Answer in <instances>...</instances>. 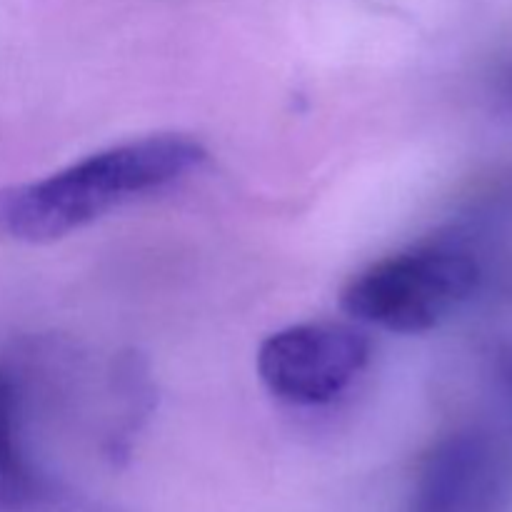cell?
<instances>
[{
    "mask_svg": "<svg viewBox=\"0 0 512 512\" xmlns=\"http://www.w3.org/2000/svg\"><path fill=\"white\" fill-rule=\"evenodd\" d=\"M208 158L190 135L160 133L88 155L30 183L0 188V238L45 245L95 223L110 210L173 185Z\"/></svg>",
    "mask_w": 512,
    "mask_h": 512,
    "instance_id": "cell-1",
    "label": "cell"
},
{
    "mask_svg": "<svg viewBox=\"0 0 512 512\" xmlns=\"http://www.w3.org/2000/svg\"><path fill=\"white\" fill-rule=\"evenodd\" d=\"M483 283L478 255L460 243H425L360 270L340 305L358 323L400 335L438 328Z\"/></svg>",
    "mask_w": 512,
    "mask_h": 512,
    "instance_id": "cell-2",
    "label": "cell"
},
{
    "mask_svg": "<svg viewBox=\"0 0 512 512\" xmlns=\"http://www.w3.org/2000/svg\"><path fill=\"white\" fill-rule=\"evenodd\" d=\"M368 335L345 323H300L268 335L258 375L270 395L298 408L333 403L365 370Z\"/></svg>",
    "mask_w": 512,
    "mask_h": 512,
    "instance_id": "cell-3",
    "label": "cell"
},
{
    "mask_svg": "<svg viewBox=\"0 0 512 512\" xmlns=\"http://www.w3.org/2000/svg\"><path fill=\"white\" fill-rule=\"evenodd\" d=\"M508 478L500 450L478 430L440 440L415 478L408 512H505Z\"/></svg>",
    "mask_w": 512,
    "mask_h": 512,
    "instance_id": "cell-4",
    "label": "cell"
},
{
    "mask_svg": "<svg viewBox=\"0 0 512 512\" xmlns=\"http://www.w3.org/2000/svg\"><path fill=\"white\" fill-rule=\"evenodd\" d=\"M48 498V488L30 465L20 440L18 390L0 368V512H33Z\"/></svg>",
    "mask_w": 512,
    "mask_h": 512,
    "instance_id": "cell-5",
    "label": "cell"
},
{
    "mask_svg": "<svg viewBox=\"0 0 512 512\" xmlns=\"http://www.w3.org/2000/svg\"><path fill=\"white\" fill-rule=\"evenodd\" d=\"M505 378H508L512 390V355H508V363H505Z\"/></svg>",
    "mask_w": 512,
    "mask_h": 512,
    "instance_id": "cell-6",
    "label": "cell"
},
{
    "mask_svg": "<svg viewBox=\"0 0 512 512\" xmlns=\"http://www.w3.org/2000/svg\"><path fill=\"white\" fill-rule=\"evenodd\" d=\"M508 90H510V98H512V73H510V88Z\"/></svg>",
    "mask_w": 512,
    "mask_h": 512,
    "instance_id": "cell-7",
    "label": "cell"
}]
</instances>
